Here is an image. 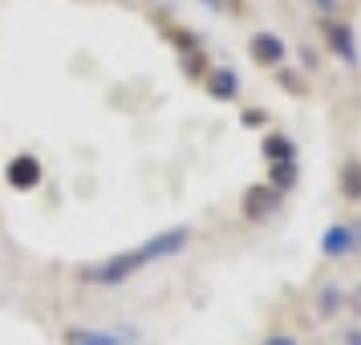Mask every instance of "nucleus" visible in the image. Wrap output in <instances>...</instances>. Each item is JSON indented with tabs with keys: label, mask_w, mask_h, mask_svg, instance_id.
Segmentation results:
<instances>
[{
	"label": "nucleus",
	"mask_w": 361,
	"mask_h": 345,
	"mask_svg": "<svg viewBox=\"0 0 361 345\" xmlns=\"http://www.w3.org/2000/svg\"><path fill=\"white\" fill-rule=\"evenodd\" d=\"M191 236H195L191 224L163 228V231H154V236H147L142 244L110 252L106 260H94V264H85V268H78V280H82V284H94V289H118V284L134 280L138 272H147L150 264H163V260H171V256L187 252Z\"/></svg>",
	"instance_id": "obj_1"
},
{
	"label": "nucleus",
	"mask_w": 361,
	"mask_h": 345,
	"mask_svg": "<svg viewBox=\"0 0 361 345\" xmlns=\"http://www.w3.org/2000/svg\"><path fill=\"white\" fill-rule=\"evenodd\" d=\"M321 33H325V49L341 61V66L357 69L361 66V45H357V33L349 20H337V17H325L321 20Z\"/></svg>",
	"instance_id": "obj_2"
},
{
	"label": "nucleus",
	"mask_w": 361,
	"mask_h": 345,
	"mask_svg": "<svg viewBox=\"0 0 361 345\" xmlns=\"http://www.w3.org/2000/svg\"><path fill=\"white\" fill-rule=\"evenodd\" d=\"M41 179H45V167H41V159H37L33 150H20V155H13L8 163H4V183L13 187V191H37L41 187Z\"/></svg>",
	"instance_id": "obj_3"
},
{
	"label": "nucleus",
	"mask_w": 361,
	"mask_h": 345,
	"mask_svg": "<svg viewBox=\"0 0 361 345\" xmlns=\"http://www.w3.org/2000/svg\"><path fill=\"white\" fill-rule=\"evenodd\" d=\"M138 329H85V325H69L61 333L66 345H138Z\"/></svg>",
	"instance_id": "obj_4"
},
{
	"label": "nucleus",
	"mask_w": 361,
	"mask_h": 345,
	"mask_svg": "<svg viewBox=\"0 0 361 345\" xmlns=\"http://www.w3.org/2000/svg\"><path fill=\"white\" fill-rule=\"evenodd\" d=\"M321 256L325 260H349L357 256V240H353V224L349 219H333L325 231H321Z\"/></svg>",
	"instance_id": "obj_5"
},
{
	"label": "nucleus",
	"mask_w": 361,
	"mask_h": 345,
	"mask_svg": "<svg viewBox=\"0 0 361 345\" xmlns=\"http://www.w3.org/2000/svg\"><path fill=\"white\" fill-rule=\"evenodd\" d=\"M247 53H252V61H256L260 69H276V66H284V61H288V45H284V37L272 33V29L252 33Z\"/></svg>",
	"instance_id": "obj_6"
},
{
	"label": "nucleus",
	"mask_w": 361,
	"mask_h": 345,
	"mask_svg": "<svg viewBox=\"0 0 361 345\" xmlns=\"http://www.w3.org/2000/svg\"><path fill=\"white\" fill-rule=\"evenodd\" d=\"M203 90H207V98H215V102H240L244 82H240V73L231 66H212L207 78H203Z\"/></svg>",
	"instance_id": "obj_7"
},
{
	"label": "nucleus",
	"mask_w": 361,
	"mask_h": 345,
	"mask_svg": "<svg viewBox=\"0 0 361 345\" xmlns=\"http://www.w3.org/2000/svg\"><path fill=\"white\" fill-rule=\"evenodd\" d=\"M276 207H280V195L268 187V183H256V187L244 191V219L247 224H264Z\"/></svg>",
	"instance_id": "obj_8"
},
{
	"label": "nucleus",
	"mask_w": 361,
	"mask_h": 345,
	"mask_svg": "<svg viewBox=\"0 0 361 345\" xmlns=\"http://www.w3.org/2000/svg\"><path fill=\"white\" fill-rule=\"evenodd\" d=\"M268 187L276 191L280 199L288 195V191H296V183H300V163L296 159H280V163H268Z\"/></svg>",
	"instance_id": "obj_9"
},
{
	"label": "nucleus",
	"mask_w": 361,
	"mask_h": 345,
	"mask_svg": "<svg viewBox=\"0 0 361 345\" xmlns=\"http://www.w3.org/2000/svg\"><path fill=\"white\" fill-rule=\"evenodd\" d=\"M345 309H349V293H345L337 280H329L325 289L317 293V313L329 321V317H337V313H345Z\"/></svg>",
	"instance_id": "obj_10"
},
{
	"label": "nucleus",
	"mask_w": 361,
	"mask_h": 345,
	"mask_svg": "<svg viewBox=\"0 0 361 345\" xmlns=\"http://www.w3.org/2000/svg\"><path fill=\"white\" fill-rule=\"evenodd\" d=\"M337 191L345 203H361V159H345L341 175H337Z\"/></svg>",
	"instance_id": "obj_11"
},
{
	"label": "nucleus",
	"mask_w": 361,
	"mask_h": 345,
	"mask_svg": "<svg viewBox=\"0 0 361 345\" xmlns=\"http://www.w3.org/2000/svg\"><path fill=\"white\" fill-rule=\"evenodd\" d=\"M260 150H264V159H268V163H280V159H296V143L288 138V134H280V131H268V134H264Z\"/></svg>",
	"instance_id": "obj_12"
},
{
	"label": "nucleus",
	"mask_w": 361,
	"mask_h": 345,
	"mask_svg": "<svg viewBox=\"0 0 361 345\" xmlns=\"http://www.w3.org/2000/svg\"><path fill=\"white\" fill-rule=\"evenodd\" d=\"M163 37L179 49V57L183 53H195V49H203L199 45V33H191V29H183V25H175V20H163Z\"/></svg>",
	"instance_id": "obj_13"
},
{
	"label": "nucleus",
	"mask_w": 361,
	"mask_h": 345,
	"mask_svg": "<svg viewBox=\"0 0 361 345\" xmlns=\"http://www.w3.org/2000/svg\"><path fill=\"white\" fill-rule=\"evenodd\" d=\"M179 66H183V73H187L191 82H203V78H207V69H212V61H207V53H203V49H195V53H183Z\"/></svg>",
	"instance_id": "obj_14"
},
{
	"label": "nucleus",
	"mask_w": 361,
	"mask_h": 345,
	"mask_svg": "<svg viewBox=\"0 0 361 345\" xmlns=\"http://www.w3.org/2000/svg\"><path fill=\"white\" fill-rule=\"evenodd\" d=\"M276 82H280V90H288L293 98H305V94H309V85L300 82V73L288 69V66H276Z\"/></svg>",
	"instance_id": "obj_15"
},
{
	"label": "nucleus",
	"mask_w": 361,
	"mask_h": 345,
	"mask_svg": "<svg viewBox=\"0 0 361 345\" xmlns=\"http://www.w3.org/2000/svg\"><path fill=\"white\" fill-rule=\"evenodd\" d=\"M240 122H244L247 131H260V126H268V114H264L260 106H252V110H244V114H240Z\"/></svg>",
	"instance_id": "obj_16"
},
{
	"label": "nucleus",
	"mask_w": 361,
	"mask_h": 345,
	"mask_svg": "<svg viewBox=\"0 0 361 345\" xmlns=\"http://www.w3.org/2000/svg\"><path fill=\"white\" fill-rule=\"evenodd\" d=\"M264 345H300V341H296L293 333H272V337H268Z\"/></svg>",
	"instance_id": "obj_17"
},
{
	"label": "nucleus",
	"mask_w": 361,
	"mask_h": 345,
	"mask_svg": "<svg viewBox=\"0 0 361 345\" xmlns=\"http://www.w3.org/2000/svg\"><path fill=\"white\" fill-rule=\"evenodd\" d=\"M312 8L325 13V17H333V13H337V0H312Z\"/></svg>",
	"instance_id": "obj_18"
},
{
	"label": "nucleus",
	"mask_w": 361,
	"mask_h": 345,
	"mask_svg": "<svg viewBox=\"0 0 361 345\" xmlns=\"http://www.w3.org/2000/svg\"><path fill=\"white\" fill-rule=\"evenodd\" d=\"M349 305H353V313H357V317H361V284H357V289H353V293H349Z\"/></svg>",
	"instance_id": "obj_19"
},
{
	"label": "nucleus",
	"mask_w": 361,
	"mask_h": 345,
	"mask_svg": "<svg viewBox=\"0 0 361 345\" xmlns=\"http://www.w3.org/2000/svg\"><path fill=\"white\" fill-rule=\"evenodd\" d=\"M349 224H353V240H357V252H361V215H353Z\"/></svg>",
	"instance_id": "obj_20"
},
{
	"label": "nucleus",
	"mask_w": 361,
	"mask_h": 345,
	"mask_svg": "<svg viewBox=\"0 0 361 345\" xmlns=\"http://www.w3.org/2000/svg\"><path fill=\"white\" fill-rule=\"evenodd\" d=\"M345 345H361V329H349L345 333Z\"/></svg>",
	"instance_id": "obj_21"
},
{
	"label": "nucleus",
	"mask_w": 361,
	"mask_h": 345,
	"mask_svg": "<svg viewBox=\"0 0 361 345\" xmlns=\"http://www.w3.org/2000/svg\"><path fill=\"white\" fill-rule=\"evenodd\" d=\"M203 4H207V8H215V13H224V8H228V0H203Z\"/></svg>",
	"instance_id": "obj_22"
},
{
	"label": "nucleus",
	"mask_w": 361,
	"mask_h": 345,
	"mask_svg": "<svg viewBox=\"0 0 361 345\" xmlns=\"http://www.w3.org/2000/svg\"><path fill=\"white\" fill-rule=\"evenodd\" d=\"M349 4H357V0H349Z\"/></svg>",
	"instance_id": "obj_23"
},
{
	"label": "nucleus",
	"mask_w": 361,
	"mask_h": 345,
	"mask_svg": "<svg viewBox=\"0 0 361 345\" xmlns=\"http://www.w3.org/2000/svg\"><path fill=\"white\" fill-rule=\"evenodd\" d=\"M138 345H142V341H138Z\"/></svg>",
	"instance_id": "obj_24"
}]
</instances>
